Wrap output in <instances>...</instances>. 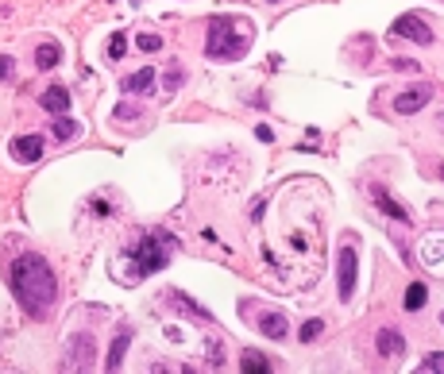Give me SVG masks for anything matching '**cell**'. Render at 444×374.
I'll return each instance as SVG.
<instances>
[{"label": "cell", "instance_id": "obj_12", "mask_svg": "<svg viewBox=\"0 0 444 374\" xmlns=\"http://www.w3.org/2000/svg\"><path fill=\"white\" fill-rule=\"evenodd\" d=\"M167 301H170V305H178V313H182V316H197V320H212V313H209V308H201L197 301H190V297L182 294V289H170V294H167Z\"/></svg>", "mask_w": 444, "mask_h": 374}, {"label": "cell", "instance_id": "obj_27", "mask_svg": "<svg viewBox=\"0 0 444 374\" xmlns=\"http://www.w3.org/2000/svg\"><path fill=\"white\" fill-rule=\"evenodd\" d=\"M178 81H182V70H170V77H167V89H174Z\"/></svg>", "mask_w": 444, "mask_h": 374}, {"label": "cell", "instance_id": "obj_17", "mask_svg": "<svg viewBox=\"0 0 444 374\" xmlns=\"http://www.w3.org/2000/svg\"><path fill=\"white\" fill-rule=\"evenodd\" d=\"M240 367L244 370H270V359L263 351H255V347H248V351L240 355Z\"/></svg>", "mask_w": 444, "mask_h": 374}, {"label": "cell", "instance_id": "obj_4", "mask_svg": "<svg viewBox=\"0 0 444 374\" xmlns=\"http://www.w3.org/2000/svg\"><path fill=\"white\" fill-rule=\"evenodd\" d=\"M356 247H352L348 239L340 243V255H336V278H340V301H352V294H356Z\"/></svg>", "mask_w": 444, "mask_h": 374}, {"label": "cell", "instance_id": "obj_15", "mask_svg": "<svg viewBox=\"0 0 444 374\" xmlns=\"http://www.w3.org/2000/svg\"><path fill=\"white\" fill-rule=\"evenodd\" d=\"M375 201H379V208H383L386 216H390V220H409V213H406V208H402L386 189H375Z\"/></svg>", "mask_w": 444, "mask_h": 374}, {"label": "cell", "instance_id": "obj_13", "mask_svg": "<svg viewBox=\"0 0 444 374\" xmlns=\"http://www.w3.org/2000/svg\"><path fill=\"white\" fill-rule=\"evenodd\" d=\"M128 344H131V328H120V332H116V339H112V351H109V359H104V370H120V363H124V351H128Z\"/></svg>", "mask_w": 444, "mask_h": 374}, {"label": "cell", "instance_id": "obj_24", "mask_svg": "<svg viewBox=\"0 0 444 374\" xmlns=\"http://www.w3.org/2000/svg\"><path fill=\"white\" fill-rule=\"evenodd\" d=\"M136 43H139V51H159V46H162V39H159V35H139Z\"/></svg>", "mask_w": 444, "mask_h": 374}, {"label": "cell", "instance_id": "obj_23", "mask_svg": "<svg viewBox=\"0 0 444 374\" xmlns=\"http://www.w3.org/2000/svg\"><path fill=\"white\" fill-rule=\"evenodd\" d=\"M124 46H128V35H124V31H116V35H112V43H109V54H112V58H120V54H124Z\"/></svg>", "mask_w": 444, "mask_h": 374}, {"label": "cell", "instance_id": "obj_6", "mask_svg": "<svg viewBox=\"0 0 444 374\" xmlns=\"http://www.w3.org/2000/svg\"><path fill=\"white\" fill-rule=\"evenodd\" d=\"M93 355H97V347H93V336H70V347H66V367L70 370H89L93 367Z\"/></svg>", "mask_w": 444, "mask_h": 374}, {"label": "cell", "instance_id": "obj_1", "mask_svg": "<svg viewBox=\"0 0 444 374\" xmlns=\"http://www.w3.org/2000/svg\"><path fill=\"white\" fill-rule=\"evenodd\" d=\"M8 286H12L16 301H20L31 316H39V320L51 316V305H54V297H59V282H54V270L43 255L28 251V255L16 258L12 270H8Z\"/></svg>", "mask_w": 444, "mask_h": 374}, {"label": "cell", "instance_id": "obj_2", "mask_svg": "<svg viewBox=\"0 0 444 374\" xmlns=\"http://www.w3.org/2000/svg\"><path fill=\"white\" fill-rule=\"evenodd\" d=\"M248 43H251V23L248 20H236V15H224V20H212L209 23V58H220V62H236L248 54Z\"/></svg>", "mask_w": 444, "mask_h": 374}, {"label": "cell", "instance_id": "obj_21", "mask_svg": "<svg viewBox=\"0 0 444 374\" xmlns=\"http://www.w3.org/2000/svg\"><path fill=\"white\" fill-rule=\"evenodd\" d=\"M320 328H325L320 320H306V324H301V339H306V344H313V339L320 336Z\"/></svg>", "mask_w": 444, "mask_h": 374}, {"label": "cell", "instance_id": "obj_26", "mask_svg": "<svg viewBox=\"0 0 444 374\" xmlns=\"http://www.w3.org/2000/svg\"><path fill=\"white\" fill-rule=\"evenodd\" d=\"M116 116H120V120H128V116H139V108H136V104H120V108H116Z\"/></svg>", "mask_w": 444, "mask_h": 374}, {"label": "cell", "instance_id": "obj_3", "mask_svg": "<svg viewBox=\"0 0 444 374\" xmlns=\"http://www.w3.org/2000/svg\"><path fill=\"white\" fill-rule=\"evenodd\" d=\"M162 243H174V239H170L167 232H151V239H147L143 247H136V258H139V263L128 270L124 282H131V286H136V282H143V274H151V270H159V266H167L170 251L162 247Z\"/></svg>", "mask_w": 444, "mask_h": 374}, {"label": "cell", "instance_id": "obj_19", "mask_svg": "<svg viewBox=\"0 0 444 374\" xmlns=\"http://www.w3.org/2000/svg\"><path fill=\"white\" fill-rule=\"evenodd\" d=\"M78 132H81V124H78L73 116H66V112H62L59 120H54V135H59V139H73Z\"/></svg>", "mask_w": 444, "mask_h": 374}, {"label": "cell", "instance_id": "obj_28", "mask_svg": "<svg viewBox=\"0 0 444 374\" xmlns=\"http://www.w3.org/2000/svg\"><path fill=\"white\" fill-rule=\"evenodd\" d=\"M440 320H444V313H440Z\"/></svg>", "mask_w": 444, "mask_h": 374}, {"label": "cell", "instance_id": "obj_9", "mask_svg": "<svg viewBox=\"0 0 444 374\" xmlns=\"http://www.w3.org/2000/svg\"><path fill=\"white\" fill-rule=\"evenodd\" d=\"M8 154H16L20 162H35L39 154H43V139H39V135H16V139L8 143Z\"/></svg>", "mask_w": 444, "mask_h": 374}, {"label": "cell", "instance_id": "obj_8", "mask_svg": "<svg viewBox=\"0 0 444 374\" xmlns=\"http://www.w3.org/2000/svg\"><path fill=\"white\" fill-rule=\"evenodd\" d=\"M259 332L267 339H286V332H290L286 313H278V308H263V313H259Z\"/></svg>", "mask_w": 444, "mask_h": 374}, {"label": "cell", "instance_id": "obj_10", "mask_svg": "<svg viewBox=\"0 0 444 374\" xmlns=\"http://www.w3.org/2000/svg\"><path fill=\"white\" fill-rule=\"evenodd\" d=\"M39 108H47V112H54V116H62V112L70 108V89L51 85L47 93H39Z\"/></svg>", "mask_w": 444, "mask_h": 374}, {"label": "cell", "instance_id": "obj_20", "mask_svg": "<svg viewBox=\"0 0 444 374\" xmlns=\"http://www.w3.org/2000/svg\"><path fill=\"white\" fill-rule=\"evenodd\" d=\"M421 370H440L444 374V351H429L421 359Z\"/></svg>", "mask_w": 444, "mask_h": 374}, {"label": "cell", "instance_id": "obj_25", "mask_svg": "<svg viewBox=\"0 0 444 374\" xmlns=\"http://www.w3.org/2000/svg\"><path fill=\"white\" fill-rule=\"evenodd\" d=\"M390 66H394V70H409V74H414V70H417V62H409V58H394Z\"/></svg>", "mask_w": 444, "mask_h": 374}, {"label": "cell", "instance_id": "obj_22", "mask_svg": "<svg viewBox=\"0 0 444 374\" xmlns=\"http://www.w3.org/2000/svg\"><path fill=\"white\" fill-rule=\"evenodd\" d=\"M12 74H16V58L12 54H0V81H12Z\"/></svg>", "mask_w": 444, "mask_h": 374}, {"label": "cell", "instance_id": "obj_18", "mask_svg": "<svg viewBox=\"0 0 444 374\" xmlns=\"http://www.w3.org/2000/svg\"><path fill=\"white\" fill-rule=\"evenodd\" d=\"M425 301H429V289H425L421 282H414V286L406 289V308H409V313H417V308H425Z\"/></svg>", "mask_w": 444, "mask_h": 374}, {"label": "cell", "instance_id": "obj_14", "mask_svg": "<svg viewBox=\"0 0 444 374\" xmlns=\"http://www.w3.org/2000/svg\"><path fill=\"white\" fill-rule=\"evenodd\" d=\"M62 62V46L59 43H39L35 46V66L39 70H51V66H59Z\"/></svg>", "mask_w": 444, "mask_h": 374}, {"label": "cell", "instance_id": "obj_7", "mask_svg": "<svg viewBox=\"0 0 444 374\" xmlns=\"http://www.w3.org/2000/svg\"><path fill=\"white\" fill-rule=\"evenodd\" d=\"M394 35L414 39V43H421V46L433 43V31H429V23H425L421 15H398V20H394Z\"/></svg>", "mask_w": 444, "mask_h": 374}, {"label": "cell", "instance_id": "obj_11", "mask_svg": "<svg viewBox=\"0 0 444 374\" xmlns=\"http://www.w3.org/2000/svg\"><path fill=\"white\" fill-rule=\"evenodd\" d=\"M375 347H379V355H386V359H398V355L406 351V339H402V332L383 328L379 336H375Z\"/></svg>", "mask_w": 444, "mask_h": 374}, {"label": "cell", "instance_id": "obj_16", "mask_svg": "<svg viewBox=\"0 0 444 374\" xmlns=\"http://www.w3.org/2000/svg\"><path fill=\"white\" fill-rule=\"evenodd\" d=\"M151 81H155V70L143 66L139 74H131V77L124 81V93H147V89H151Z\"/></svg>", "mask_w": 444, "mask_h": 374}, {"label": "cell", "instance_id": "obj_5", "mask_svg": "<svg viewBox=\"0 0 444 374\" xmlns=\"http://www.w3.org/2000/svg\"><path fill=\"white\" fill-rule=\"evenodd\" d=\"M429 101H433V85L421 81V85H409L394 96V112H398V116H414V112H421Z\"/></svg>", "mask_w": 444, "mask_h": 374}]
</instances>
